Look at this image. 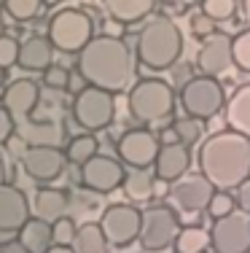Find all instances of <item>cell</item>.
<instances>
[{"mask_svg":"<svg viewBox=\"0 0 250 253\" xmlns=\"http://www.w3.org/2000/svg\"><path fill=\"white\" fill-rule=\"evenodd\" d=\"M242 14H245V19L250 22V0H242Z\"/></svg>","mask_w":250,"mask_h":253,"instance_id":"obj_45","label":"cell"},{"mask_svg":"<svg viewBox=\"0 0 250 253\" xmlns=\"http://www.w3.org/2000/svg\"><path fill=\"white\" fill-rule=\"evenodd\" d=\"M73 248L78 253H108L110 243H108V237H105L103 226L94 224V221H86V224H81L78 232H75Z\"/></svg>","mask_w":250,"mask_h":253,"instance_id":"obj_26","label":"cell"},{"mask_svg":"<svg viewBox=\"0 0 250 253\" xmlns=\"http://www.w3.org/2000/svg\"><path fill=\"white\" fill-rule=\"evenodd\" d=\"M199 172L218 191H231L250 178V137L234 129H221L207 135L196 151Z\"/></svg>","mask_w":250,"mask_h":253,"instance_id":"obj_1","label":"cell"},{"mask_svg":"<svg viewBox=\"0 0 250 253\" xmlns=\"http://www.w3.org/2000/svg\"><path fill=\"white\" fill-rule=\"evenodd\" d=\"M180 218L170 205H151L143 210V226H140V240L145 253H162L172 248L180 234Z\"/></svg>","mask_w":250,"mask_h":253,"instance_id":"obj_8","label":"cell"},{"mask_svg":"<svg viewBox=\"0 0 250 253\" xmlns=\"http://www.w3.org/2000/svg\"><path fill=\"white\" fill-rule=\"evenodd\" d=\"M129 253H132V251H129Z\"/></svg>","mask_w":250,"mask_h":253,"instance_id":"obj_52","label":"cell"},{"mask_svg":"<svg viewBox=\"0 0 250 253\" xmlns=\"http://www.w3.org/2000/svg\"><path fill=\"white\" fill-rule=\"evenodd\" d=\"M199 3H202V0H199Z\"/></svg>","mask_w":250,"mask_h":253,"instance_id":"obj_51","label":"cell"},{"mask_svg":"<svg viewBox=\"0 0 250 253\" xmlns=\"http://www.w3.org/2000/svg\"><path fill=\"white\" fill-rule=\"evenodd\" d=\"M159 143H162V146H167V143H180V140H178L175 129L170 126V129H162V132H159Z\"/></svg>","mask_w":250,"mask_h":253,"instance_id":"obj_42","label":"cell"},{"mask_svg":"<svg viewBox=\"0 0 250 253\" xmlns=\"http://www.w3.org/2000/svg\"><path fill=\"white\" fill-rule=\"evenodd\" d=\"M5 237H8V234H3V232H0V245H3V243H5Z\"/></svg>","mask_w":250,"mask_h":253,"instance_id":"obj_48","label":"cell"},{"mask_svg":"<svg viewBox=\"0 0 250 253\" xmlns=\"http://www.w3.org/2000/svg\"><path fill=\"white\" fill-rule=\"evenodd\" d=\"M191 167V148L183 146V143H167L159 148L156 162H153V172L159 180L164 183H175L188 172Z\"/></svg>","mask_w":250,"mask_h":253,"instance_id":"obj_18","label":"cell"},{"mask_svg":"<svg viewBox=\"0 0 250 253\" xmlns=\"http://www.w3.org/2000/svg\"><path fill=\"white\" fill-rule=\"evenodd\" d=\"M46 253H78V251H75L73 245H51Z\"/></svg>","mask_w":250,"mask_h":253,"instance_id":"obj_43","label":"cell"},{"mask_svg":"<svg viewBox=\"0 0 250 253\" xmlns=\"http://www.w3.org/2000/svg\"><path fill=\"white\" fill-rule=\"evenodd\" d=\"M191 33L196 35V38H207V35L215 33V22H213L207 14H194L191 16Z\"/></svg>","mask_w":250,"mask_h":253,"instance_id":"obj_37","label":"cell"},{"mask_svg":"<svg viewBox=\"0 0 250 253\" xmlns=\"http://www.w3.org/2000/svg\"><path fill=\"white\" fill-rule=\"evenodd\" d=\"M172 129H175L178 140H180L183 146H188V148H191L194 143L202 140V122H199V119H194V116L175 119V122H172Z\"/></svg>","mask_w":250,"mask_h":253,"instance_id":"obj_29","label":"cell"},{"mask_svg":"<svg viewBox=\"0 0 250 253\" xmlns=\"http://www.w3.org/2000/svg\"><path fill=\"white\" fill-rule=\"evenodd\" d=\"M234 210H237V200H234V194H229V191H215L210 205H207V213H210L213 221L223 218V215L234 213Z\"/></svg>","mask_w":250,"mask_h":253,"instance_id":"obj_34","label":"cell"},{"mask_svg":"<svg viewBox=\"0 0 250 253\" xmlns=\"http://www.w3.org/2000/svg\"><path fill=\"white\" fill-rule=\"evenodd\" d=\"M215 191L218 189L202 172L199 175H188L186 172L180 180L170 183V197L178 205V210H183V213H202V210H207Z\"/></svg>","mask_w":250,"mask_h":253,"instance_id":"obj_14","label":"cell"},{"mask_svg":"<svg viewBox=\"0 0 250 253\" xmlns=\"http://www.w3.org/2000/svg\"><path fill=\"white\" fill-rule=\"evenodd\" d=\"M127 180V167L121 159L108 154H97L81 167V186L92 194H110L121 189Z\"/></svg>","mask_w":250,"mask_h":253,"instance_id":"obj_11","label":"cell"},{"mask_svg":"<svg viewBox=\"0 0 250 253\" xmlns=\"http://www.w3.org/2000/svg\"><path fill=\"white\" fill-rule=\"evenodd\" d=\"M237 194H234V200H237V208L242 210V213H250V178L248 180H242L240 186H237Z\"/></svg>","mask_w":250,"mask_h":253,"instance_id":"obj_39","label":"cell"},{"mask_svg":"<svg viewBox=\"0 0 250 253\" xmlns=\"http://www.w3.org/2000/svg\"><path fill=\"white\" fill-rule=\"evenodd\" d=\"M43 3H46V5H59L62 0H43Z\"/></svg>","mask_w":250,"mask_h":253,"instance_id":"obj_46","label":"cell"},{"mask_svg":"<svg viewBox=\"0 0 250 253\" xmlns=\"http://www.w3.org/2000/svg\"><path fill=\"white\" fill-rule=\"evenodd\" d=\"M0 35H5V27H3V22H0Z\"/></svg>","mask_w":250,"mask_h":253,"instance_id":"obj_49","label":"cell"},{"mask_svg":"<svg viewBox=\"0 0 250 253\" xmlns=\"http://www.w3.org/2000/svg\"><path fill=\"white\" fill-rule=\"evenodd\" d=\"M0 8H3V0H0Z\"/></svg>","mask_w":250,"mask_h":253,"instance_id":"obj_50","label":"cell"},{"mask_svg":"<svg viewBox=\"0 0 250 253\" xmlns=\"http://www.w3.org/2000/svg\"><path fill=\"white\" fill-rule=\"evenodd\" d=\"M73 122L86 132H100V129H108L116 119V100H113L110 92L100 86H83L75 92L73 97Z\"/></svg>","mask_w":250,"mask_h":253,"instance_id":"obj_7","label":"cell"},{"mask_svg":"<svg viewBox=\"0 0 250 253\" xmlns=\"http://www.w3.org/2000/svg\"><path fill=\"white\" fill-rule=\"evenodd\" d=\"M159 148H162L159 137L153 135L151 129H145V126L124 132V135L118 137V143H116L118 159H121L124 165L135 167V170H148V167H153Z\"/></svg>","mask_w":250,"mask_h":253,"instance_id":"obj_12","label":"cell"},{"mask_svg":"<svg viewBox=\"0 0 250 253\" xmlns=\"http://www.w3.org/2000/svg\"><path fill=\"white\" fill-rule=\"evenodd\" d=\"M183 54V33L178 22L170 16H153L148 19L135 38V57L145 70L162 73L178 65Z\"/></svg>","mask_w":250,"mask_h":253,"instance_id":"obj_3","label":"cell"},{"mask_svg":"<svg viewBox=\"0 0 250 253\" xmlns=\"http://www.w3.org/2000/svg\"><path fill=\"white\" fill-rule=\"evenodd\" d=\"M127 105L135 122L156 124L175 111V92L164 78H140L138 84L129 86Z\"/></svg>","mask_w":250,"mask_h":253,"instance_id":"obj_4","label":"cell"},{"mask_svg":"<svg viewBox=\"0 0 250 253\" xmlns=\"http://www.w3.org/2000/svg\"><path fill=\"white\" fill-rule=\"evenodd\" d=\"M33 205H30L27 194L11 183H0V232L14 234L27 224Z\"/></svg>","mask_w":250,"mask_h":253,"instance_id":"obj_16","label":"cell"},{"mask_svg":"<svg viewBox=\"0 0 250 253\" xmlns=\"http://www.w3.org/2000/svg\"><path fill=\"white\" fill-rule=\"evenodd\" d=\"M5 148H8V151L14 154V156H22V154H25L30 146H27V140L19 135V132H14V135H11L8 140H5Z\"/></svg>","mask_w":250,"mask_h":253,"instance_id":"obj_40","label":"cell"},{"mask_svg":"<svg viewBox=\"0 0 250 253\" xmlns=\"http://www.w3.org/2000/svg\"><path fill=\"white\" fill-rule=\"evenodd\" d=\"M19 65L27 73H43L49 65H54V46L43 35H30L19 46Z\"/></svg>","mask_w":250,"mask_h":253,"instance_id":"obj_19","label":"cell"},{"mask_svg":"<svg viewBox=\"0 0 250 253\" xmlns=\"http://www.w3.org/2000/svg\"><path fill=\"white\" fill-rule=\"evenodd\" d=\"M19 41L11 35H0V68H14L19 62Z\"/></svg>","mask_w":250,"mask_h":253,"instance_id":"obj_36","label":"cell"},{"mask_svg":"<svg viewBox=\"0 0 250 253\" xmlns=\"http://www.w3.org/2000/svg\"><path fill=\"white\" fill-rule=\"evenodd\" d=\"M70 78H73V73L65 65H49L43 70V86L51 92H65V89H70Z\"/></svg>","mask_w":250,"mask_h":253,"instance_id":"obj_31","label":"cell"},{"mask_svg":"<svg viewBox=\"0 0 250 253\" xmlns=\"http://www.w3.org/2000/svg\"><path fill=\"white\" fill-rule=\"evenodd\" d=\"M100 154V146H97V137L92 135V132H83V135H75L73 140L68 143V148H65V156H68L70 165L75 167H83L92 156Z\"/></svg>","mask_w":250,"mask_h":253,"instance_id":"obj_27","label":"cell"},{"mask_svg":"<svg viewBox=\"0 0 250 253\" xmlns=\"http://www.w3.org/2000/svg\"><path fill=\"white\" fill-rule=\"evenodd\" d=\"M0 253H30V251L19 243V240H5V243L0 245Z\"/></svg>","mask_w":250,"mask_h":253,"instance_id":"obj_41","label":"cell"},{"mask_svg":"<svg viewBox=\"0 0 250 253\" xmlns=\"http://www.w3.org/2000/svg\"><path fill=\"white\" fill-rule=\"evenodd\" d=\"M68 156L59 146H30L22 154V170L35 183H51L65 172Z\"/></svg>","mask_w":250,"mask_h":253,"instance_id":"obj_13","label":"cell"},{"mask_svg":"<svg viewBox=\"0 0 250 253\" xmlns=\"http://www.w3.org/2000/svg\"><path fill=\"white\" fill-rule=\"evenodd\" d=\"M38 100H40V86L33 78H16V81H11L8 86L3 89V97H0L3 108L16 119V122L30 119V113L38 105Z\"/></svg>","mask_w":250,"mask_h":253,"instance_id":"obj_17","label":"cell"},{"mask_svg":"<svg viewBox=\"0 0 250 253\" xmlns=\"http://www.w3.org/2000/svg\"><path fill=\"white\" fill-rule=\"evenodd\" d=\"M213 253H250V213H234L215 218L210 226Z\"/></svg>","mask_w":250,"mask_h":253,"instance_id":"obj_10","label":"cell"},{"mask_svg":"<svg viewBox=\"0 0 250 253\" xmlns=\"http://www.w3.org/2000/svg\"><path fill=\"white\" fill-rule=\"evenodd\" d=\"M172 248L175 253H205L210 248V232L202 226H183Z\"/></svg>","mask_w":250,"mask_h":253,"instance_id":"obj_28","label":"cell"},{"mask_svg":"<svg viewBox=\"0 0 250 253\" xmlns=\"http://www.w3.org/2000/svg\"><path fill=\"white\" fill-rule=\"evenodd\" d=\"M223 116L229 129L250 137V84H242V86L234 89V94L226 100Z\"/></svg>","mask_w":250,"mask_h":253,"instance_id":"obj_21","label":"cell"},{"mask_svg":"<svg viewBox=\"0 0 250 253\" xmlns=\"http://www.w3.org/2000/svg\"><path fill=\"white\" fill-rule=\"evenodd\" d=\"M16 132L27 140V146H62V140H65V129L57 122H33V119H25V122L16 124Z\"/></svg>","mask_w":250,"mask_h":253,"instance_id":"obj_22","label":"cell"},{"mask_svg":"<svg viewBox=\"0 0 250 253\" xmlns=\"http://www.w3.org/2000/svg\"><path fill=\"white\" fill-rule=\"evenodd\" d=\"M51 232H54V245H73L78 226H75V221L70 215H62V218H57L51 224Z\"/></svg>","mask_w":250,"mask_h":253,"instance_id":"obj_35","label":"cell"},{"mask_svg":"<svg viewBox=\"0 0 250 253\" xmlns=\"http://www.w3.org/2000/svg\"><path fill=\"white\" fill-rule=\"evenodd\" d=\"M234 65V51H231V38L226 33H213L202 38V46L196 51V68L202 76H223Z\"/></svg>","mask_w":250,"mask_h":253,"instance_id":"obj_15","label":"cell"},{"mask_svg":"<svg viewBox=\"0 0 250 253\" xmlns=\"http://www.w3.org/2000/svg\"><path fill=\"white\" fill-rule=\"evenodd\" d=\"M108 14L121 25H132V22L145 19L148 14L153 11L156 0H103Z\"/></svg>","mask_w":250,"mask_h":253,"instance_id":"obj_24","label":"cell"},{"mask_svg":"<svg viewBox=\"0 0 250 253\" xmlns=\"http://www.w3.org/2000/svg\"><path fill=\"white\" fill-rule=\"evenodd\" d=\"M19 243L25 245V248L30 253H46L54 245V232H51V221H43V218H38V215H30L27 218V224L19 229Z\"/></svg>","mask_w":250,"mask_h":253,"instance_id":"obj_23","label":"cell"},{"mask_svg":"<svg viewBox=\"0 0 250 253\" xmlns=\"http://www.w3.org/2000/svg\"><path fill=\"white\" fill-rule=\"evenodd\" d=\"M105 237L113 248H127V245L140 240V226H143V213L129 202H113L103 210L100 215Z\"/></svg>","mask_w":250,"mask_h":253,"instance_id":"obj_9","label":"cell"},{"mask_svg":"<svg viewBox=\"0 0 250 253\" xmlns=\"http://www.w3.org/2000/svg\"><path fill=\"white\" fill-rule=\"evenodd\" d=\"M40 5H43V0H3L5 14L16 22H27V19H33V16H38Z\"/></svg>","mask_w":250,"mask_h":253,"instance_id":"obj_30","label":"cell"},{"mask_svg":"<svg viewBox=\"0 0 250 253\" xmlns=\"http://www.w3.org/2000/svg\"><path fill=\"white\" fill-rule=\"evenodd\" d=\"M124 194L129 197V202H151L156 197V178L145 170H129L127 180H124Z\"/></svg>","mask_w":250,"mask_h":253,"instance_id":"obj_25","label":"cell"},{"mask_svg":"<svg viewBox=\"0 0 250 253\" xmlns=\"http://www.w3.org/2000/svg\"><path fill=\"white\" fill-rule=\"evenodd\" d=\"M178 102L186 111V116H194L199 122H210L226 108V92L221 81L213 76H194L180 86Z\"/></svg>","mask_w":250,"mask_h":253,"instance_id":"obj_5","label":"cell"},{"mask_svg":"<svg viewBox=\"0 0 250 253\" xmlns=\"http://www.w3.org/2000/svg\"><path fill=\"white\" fill-rule=\"evenodd\" d=\"M3 81H5V70L0 68V86H3Z\"/></svg>","mask_w":250,"mask_h":253,"instance_id":"obj_47","label":"cell"},{"mask_svg":"<svg viewBox=\"0 0 250 253\" xmlns=\"http://www.w3.org/2000/svg\"><path fill=\"white\" fill-rule=\"evenodd\" d=\"M0 183H5V159H3V154H0Z\"/></svg>","mask_w":250,"mask_h":253,"instance_id":"obj_44","label":"cell"},{"mask_svg":"<svg viewBox=\"0 0 250 253\" xmlns=\"http://www.w3.org/2000/svg\"><path fill=\"white\" fill-rule=\"evenodd\" d=\"M231 51H234V65L237 68L250 73V27L242 30L237 38H231Z\"/></svg>","mask_w":250,"mask_h":253,"instance_id":"obj_32","label":"cell"},{"mask_svg":"<svg viewBox=\"0 0 250 253\" xmlns=\"http://www.w3.org/2000/svg\"><path fill=\"white\" fill-rule=\"evenodd\" d=\"M78 76L89 86H100L110 94L129 89L135 73L132 51L121 38L113 35H94L78 51Z\"/></svg>","mask_w":250,"mask_h":253,"instance_id":"obj_2","label":"cell"},{"mask_svg":"<svg viewBox=\"0 0 250 253\" xmlns=\"http://www.w3.org/2000/svg\"><path fill=\"white\" fill-rule=\"evenodd\" d=\"M94 38V22L81 8H59L49 19V41L57 51L78 54Z\"/></svg>","mask_w":250,"mask_h":253,"instance_id":"obj_6","label":"cell"},{"mask_svg":"<svg viewBox=\"0 0 250 253\" xmlns=\"http://www.w3.org/2000/svg\"><path fill=\"white\" fill-rule=\"evenodd\" d=\"M237 11V0H202V14H207L213 22L231 19Z\"/></svg>","mask_w":250,"mask_h":253,"instance_id":"obj_33","label":"cell"},{"mask_svg":"<svg viewBox=\"0 0 250 253\" xmlns=\"http://www.w3.org/2000/svg\"><path fill=\"white\" fill-rule=\"evenodd\" d=\"M33 210H35V215L38 218H43V221H51L54 224L57 218H62V215H68V208H70V197H68V191H62V189H54V186H40L38 191H35V197H33Z\"/></svg>","mask_w":250,"mask_h":253,"instance_id":"obj_20","label":"cell"},{"mask_svg":"<svg viewBox=\"0 0 250 253\" xmlns=\"http://www.w3.org/2000/svg\"><path fill=\"white\" fill-rule=\"evenodd\" d=\"M14 132H16V119L0 105V146H5V140H8Z\"/></svg>","mask_w":250,"mask_h":253,"instance_id":"obj_38","label":"cell"}]
</instances>
